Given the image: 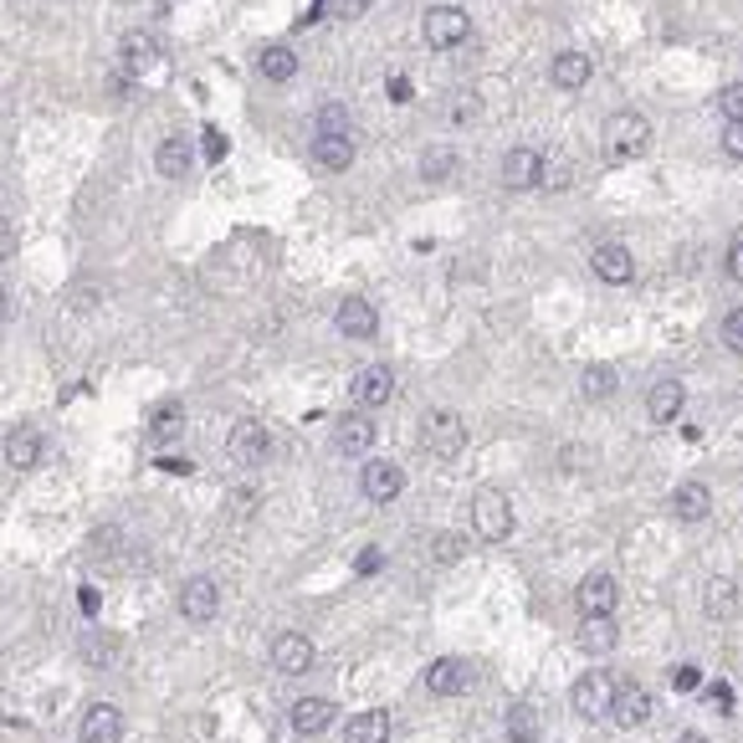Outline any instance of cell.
I'll use <instances>...</instances> for the list:
<instances>
[{
  "mask_svg": "<svg viewBox=\"0 0 743 743\" xmlns=\"http://www.w3.org/2000/svg\"><path fill=\"white\" fill-rule=\"evenodd\" d=\"M344 743H390V712L385 708L355 712V718L344 723Z\"/></svg>",
  "mask_w": 743,
  "mask_h": 743,
  "instance_id": "cell-27",
  "label": "cell"
},
{
  "mask_svg": "<svg viewBox=\"0 0 743 743\" xmlns=\"http://www.w3.org/2000/svg\"><path fill=\"white\" fill-rule=\"evenodd\" d=\"M205 154H211V159H220V154H226V139H220L216 129H211V134H205Z\"/></svg>",
  "mask_w": 743,
  "mask_h": 743,
  "instance_id": "cell-47",
  "label": "cell"
},
{
  "mask_svg": "<svg viewBox=\"0 0 743 743\" xmlns=\"http://www.w3.org/2000/svg\"><path fill=\"white\" fill-rule=\"evenodd\" d=\"M313 661H319V646H313V636H303V631H283V636L272 642V667L283 676L313 672Z\"/></svg>",
  "mask_w": 743,
  "mask_h": 743,
  "instance_id": "cell-6",
  "label": "cell"
},
{
  "mask_svg": "<svg viewBox=\"0 0 743 743\" xmlns=\"http://www.w3.org/2000/svg\"><path fill=\"white\" fill-rule=\"evenodd\" d=\"M651 718V693L642 682H621L615 687V703H610V723L615 728H642Z\"/></svg>",
  "mask_w": 743,
  "mask_h": 743,
  "instance_id": "cell-15",
  "label": "cell"
},
{
  "mask_svg": "<svg viewBox=\"0 0 743 743\" xmlns=\"http://www.w3.org/2000/svg\"><path fill=\"white\" fill-rule=\"evenodd\" d=\"M41 456H47V441H41V431H36V426H16V431H5V467L32 472Z\"/></svg>",
  "mask_w": 743,
  "mask_h": 743,
  "instance_id": "cell-17",
  "label": "cell"
},
{
  "mask_svg": "<svg viewBox=\"0 0 743 743\" xmlns=\"http://www.w3.org/2000/svg\"><path fill=\"white\" fill-rule=\"evenodd\" d=\"M288 723H292V733H323V728L334 723V703H328V697H298L288 712Z\"/></svg>",
  "mask_w": 743,
  "mask_h": 743,
  "instance_id": "cell-26",
  "label": "cell"
},
{
  "mask_svg": "<svg viewBox=\"0 0 743 743\" xmlns=\"http://www.w3.org/2000/svg\"><path fill=\"white\" fill-rule=\"evenodd\" d=\"M421 32H426V47L456 51L467 36H472V16H467L462 5H431L426 21H421Z\"/></svg>",
  "mask_w": 743,
  "mask_h": 743,
  "instance_id": "cell-4",
  "label": "cell"
},
{
  "mask_svg": "<svg viewBox=\"0 0 743 743\" xmlns=\"http://www.w3.org/2000/svg\"><path fill=\"white\" fill-rule=\"evenodd\" d=\"M579 395H585V400H606V395H615V370H610V364H585V374H579Z\"/></svg>",
  "mask_w": 743,
  "mask_h": 743,
  "instance_id": "cell-33",
  "label": "cell"
},
{
  "mask_svg": "<svg viewBox=\"0 0 743 743\" xmlns=\"http://www.w3.org/2000/svg\"><path fill=\"white\" fill-rule=\"evenodd\" d=\"M728 277H733V283H743V237L728 247Z\"/></svg>",
  "mask_w": 743,
  "mask_h": 743,
  "instance_id": "cell-43",
  "label": "cell"
},
{
  "mask_svg": "<svg viewBox=\"0 0 743 743\" xmlns=\"http://www.w3.org/2000/svg\"><path fill=\"white\" fill-rule=\"evenodd\" d=\"M180 431H185V406H180V400H175V406H159L149 416V436L159 441V446L180 441Z\"/></svg>",
  "mask_w": 743,
  "mask_h": 743,
  "instance_id": "cell-32",
  "label": "cell"
},
{
  "mask_svg": "<svg viewBox=\"0 0 743 743\" xmlns=\"http://www.w3.org/2000/svg\"><path fill=\"white\" fill-rule=\"evenodd\" d=\"M723 154H728V159H743V119L723 129Z\"/></svg>",
  "mask_w": 743,
  "mask_h": 743,
  "instance_id": "cell-40",
  "label": "cell"
},
{
  "mask_svg": "<svg viewBox=\"0 0 743 743\" xmlns=\"http://www.w3.org/2000/svg\"><path fill=\"white\" fill-rule=\"evenodd\" d=\"M575 642H579V651H590V657H606L610 646L621 642V625L610 621V615H579Z\"/></svg>",
  "mask_w": 743,
  "mask_h": 743,
  "instance_id": "cell-23",
  "label": "cell"
},
{
  "mask_svg": "<svg viewBox=\"0 0 743 743\" xmlns=\"http://www.w3.org/2000/svg\"><path fill=\"white\" fill-rule=\"evenodd\" d=\"M467 682H472V672H467V661L462 657H441V661L426 667V693L431 697H456Z\"/></svg>",
  "mask_w": 743,
  "mask_h": 743,
  "instance_id": "cell-20",
  "label": "cell"
},
{
  "mask_svg": "<svg viewBox=\"0 0 743 743\" xmlns=\"http://www.w3.org/2000/svg\"><path fill=\"white\" fill-rule=\"evenodd\" d=\"M718 334H723V349H733V355H743V308H733V313H728V319H723V328H718Z\"/></svg>",
  "mask_w": 743,
  "mask_h": 743,
  "instance_id": "cell-38",
  "label": "cell"
},
{
  "mask_svg": "<svg viewBox=\"0 0 743 743\" xmlns=\"http://www.w3.org/2000/svg\"><path fill=\"white\" fill-rule=\"evenodd\" d=\"M334 323H338V334L355 338V344L380 334V313H374V303L364 298V292H349V298L334 308Z\"/></svg>",
  "mask_w": 743,
  "mask_h": 743,
  "instance_id": "cell-7",
  "label": "cell"
},
{
  "mask_svg": "<svg viewBox=\"0 0 743 743\" xmlns=\"http://www.w3.org/2000/svg\"><path fill=\"white\" fill-rule=\"evenodd\" d=\"M600 149H606L610 165H631V159H642V154L651 149V123H646V113H636V108L610 113L606 129H600Z\"/></svg>",
  "mask_w": 743,
  "mask_h": 743,
  "instance_id": "cell-1",
  "label": "cell"
},
{
  "mask_svg": "<svg viewBox=\"0 0 743 743\" xmlns=\"http://www.w3.org/2000/svg\"><path fill=\"white\" fill-rule=\"evenodd\" d=\"M472 534L482 543L513 539V503H507V492H498V488L477 492V498H472Z\"/></svg>",
  "mask_w": 743,
  "mask_h": 743,
  "instance_id": "cell-3",
  "label": "cell"
},
{
  "mask_svg": "<svg viewBox=\"0 0 743 743\" xmlns=\"http://www.w3.org/2000/svg\"><path fill=\"white\" fill-rule=\"evenodd\" d=\"M328 11H334L338 21H359L370 11V0H328Z\"/></svg>",
  "mask_w": 743,
  "mask_h": 743,
  "instance_id": "cell-39",
  "label": "cell"
},
{
  "mask_svg": "<svg viewBox=\"0 0 743 743\" xmlns=\"http://www.w3.org/2000/svg\"><path fill=\"white\" fill-rule=\"evenodd\" d=\"M452 169H456V154H452V149H426V154H421V175L431 180V185L452 180Z\"/></svg>",
  "mask_w": 743,
  "mask_h": 743,
  "instance_id": "cell-34",
  "label": "cell"
},
{
  "mask_svg": "<svg viewBox=\"0 0 743 743\" xmlns=\"http://www.w3.org/2000/svg\"><path fill=\"white\" fill-rule=\"evenodd\" d=\"M256 72H262L267 83H292V77H298V51L272 41V47L256 51Z\"/></svg>",
  "mask_w": 743,
  "mask_h": 743,
  "instance_id": "cell-28",
  "label": "cell"
},
{
  "mask_svg": "<svg viewBox=\"0 0 743 743\" xmlns=\"http://www.w3.org/2000/svg\"><path fill=\"white\" fill-rule=\"evenodd\" d=\"M334 441H338V452L344 456H370L374 452V441H380V426H374V416H338L334 426Z\"/></svg>",
  "mask_w": 743,
  "mask_h": 743,
  "instance_id": "cell-14",
  "label": "cell"
},
{
  "mask_svg": "<svg viewBox=\"0 0 743 743\" xmlns=\"http://www.w3.org/2000/svg\"><path fill=\"white\" fill-rule=\"evenodd\" d=\"M712 507V492L708 482H682V488L672 492V518L676 524H703Z\"/></svg>",
  "mask_w": 743,
  "mask_h": 743,
  "instance_id": "cell-24",
  "label": "cell"
},
{
  "mask_svg": "<svg viewBox=\"0 0 743 743\" xmlns=\"http://www.w3.org/2000/svg\"><path fill=\"white\" fill-rule=\"evenodd\" d=\"M682 406H687V390H682L676 374H661L657 385L646 390V416H651L657 426H672L676 416H682Z\"/></svg>",
  "mask_w": 743,
  "mask_h": 743,
  "instance_id": "cell-13",
  "label": "cell"
},
{
  "mask_svg": "<svg viewBox=\"0 0 743 743\" xmlns=\"http://www.w3.org/2000/svg\"><path fill=\"white\" fill-rule=\"evenodd\" d=\"M615 687H621V682H615L610 672H600V667H595V672H585V676L575 682V693H570V703H575V712L585 718V723H600V718H610Z\"/></svg>",
  "mask_w": 743,
  "mask_h": 743,
  "instance_id": "cell-5",
  "label": "cell"
},
{
  "mask_svg": "<svg viewBox=\"0 0 743 743\" xmlns=\"http://www.w3.org/2000/svg\"><path fill=\"white\" fill-rule=\"evenodd\" d=\"M452 119H456V123H472V119H477V98H472V93L452 103Z\"/></svg>",
  "mask_w": 743,
  "mask_h": 743,
  "instance_id": "cell-42",
  "label": "cell"
},
{
  "mask_svg": "<svg viewBox=\"0 0 743 743\" xmlns=\"http://www.w3.org/2000/svg\"><path fill=\"white\" fill-rule=\"evenodd\" d=\"M390 98H395V103L410 98V83H406V77H395V83H390Z\"/></svg>",
  "mask_w": 743,
  "mask_h": 743,
  "instance_id": "cell-49",
  "label": "cell"
},
{
  "mask_svg": "<svg viewBox=\"0 0 743 743\" xmlns=\"http://www.w3.org/2000/svg\"><path fill=\"white\" fill-rule=\"evenodd\" d=\"M359 488H364V498H370V503H395V498H400V488H406V472H400L395 462H385V456H380V462H370V467L359 472Z\"/></svg>",
  "mask_w": 743,
  "mask_h": 743,
  "instance_id": "cell-16",
  "label": "cell"
},
{
  "mask_svg": "<svg viewBox=\"0 0 743 743\" xmlns=\"http://www.w3.org/2000/svg\"><path fill=\"white\" fill-rule=\"evenodd\" d=\"M390 395H395V370L390 364H364L359 370V380H355V400L364 410H380V406H390Z\"/></svg>",
  "mask_w": 743,
  "mask_h": 743,
  "instance_id": "cell-18",
  "label": "cell"
},
{
  "mask_svg": "<svg viewBox=\"0 0 743 743\" xmlns=\"http://www.w3.org/2000/svg\"><path fill=\"white\" fill-rule=\"evenodd\" d=\"M77 733H83V743H119L123 739V712L113 708V703H93V708L83 712Z\"/></svg>",
  "mask_w": 743,
  "mask_h": 743,
  "instance_id": "cell-19",
  "label": "cell"
},
{
  "mask_svg": "<svg viewBox=\"0 0 743 743\" xmlns=\"http://www.w3.org/2000/svg\"><path fill=\"white\" fill-rule=\"evenodd\" d=\"M272 436L267 426L256 421V416H241L237 426H231V441H226V452H231V462H241V467H256L262 456H267Z\"/></svg>",
  "mask_w": 743,
  "mask_h": 743,
  "instance_id": "cell-10",
  "label": "cell"
},
{
  "mask_svg": "<svg viewBox=\"0 0 743 743\" xmlns=\"http://www.w3.org/2000/svg\"><path fill=\"white\" fill-rule=\"evenodd\" d=\"M313 165L323 175H344V169L355 165V139L349 134H319L313 139Z\"/></svg>",
  "mask_w": 743,
  "mask_h": 743,
  "instance_id": "cell-22",
  "label": "cell"
},
{
  "mask_svg": "<svg viewBox=\"0 0 743 743\" xmlns=\"http://www.w3.org/2000/svg\"><path fill=\"white\" fill-rule=\"evenodd\" d=\"M216 610H220V590H216V579H185V590H180V615H185L190 625H211L216 621Z\"/></svg>",
  "mask_w": 743,
  "mask_h": 743,
  "instance_id": "cell-12",
  "label": "cell"
},
{
  "mask_svg": "<svg viewBox=\"0 0 743 743\" xmlns=\"http://www.w3.org/2000/svg\"><path fill=\"white\" fill-rule=\"evenodd\" d=\"M712 703H718V708H733V693H728V682H712Z\"/></svg>",
  "mask_w": 743,
  "mask_h": 743,
  "instance_id": "cell-46",
  "label": "cell"
},
{
  "mask_svg": "<svg viewBox=\"0 0 743 743\" xmlns=\"http://www.w3.org/2000/svg\"><path fill=\"white\" fill-rule=\"evenodd\" d=\"M355 570H359V575H374V570H385V554H380V549H364Z\"/></svg>",
  "mask_w": 743,
  "mask_h": 743,
  "instance_id": "cell-44",
  "label": "cell"
},
{
  "mask_svg": "<svg viewBox=\"0 0 743 743\" xmlns=\"http://www.w3.org/2000/svg\"><path fill=\"white\" fill-rule=\"evenodd\" d=\"M703 606H708V621H733V610H739V585H733V579H708Z\"/></svg>",
  "mask_w": 743,
  "mask_h": 743,
  "instance_id": "cell-31",
  "label": "cell"
},
{
  "mask_svg": "<svg viewBox=\"0 0 743 743\" xmlns=\"http://www.w3.org/2000/svg\"><path fill=\"white\" fill-rule=\"evenodd\" d=\"M712 103H718V113H723L728 123H739L743 119V83H723Z\"/></svg>",
  "mask_w": 743,
  "mask_h": 743,
  "instance_id": "cell-35",
  "label": "cell"
},
{
  "mask_svg": "<svg viewBox=\"0 0 743 743\" xmlns=\"http://www.w3.org/2000/svg\"><path fill=\"white\" fill-rule=\"evenodd\" d=\"M503 733L507 743H539V712H534V703H513L503 712Z\"/></svg>",
  "mask_w": 743,
  "mask_h": 743,
  "instance_id": "cell-29",
  "label": "cell"
},
{
  "mask_svg": "<svg viewBox=\"0 0 743 743\" xmlns=\"http://www.w3.org/2000/svg\"><path fill=\"white\" fill-rule=\"evenodd\" d=\"M676 743H708V739H703V733H682V739H676Z\"/></svg>",
  "mask_w": 743,
  "mask_h": 743,
  "instance_id": "cell-50",
  "label": "cell"
},
{
  "mask_svg": "<svg viewBox=\"0 0 743 743\" xmlns=\"http://www.w3.org/2000/svg\"><path fill=\"white\" fill-rule=\"evenodd\" d=\"M159 62V41H154V32H129L123 36V68L129 72H144Z\"/></svg>",
  "mask_w": 743,
  "mask_h": 743,
  "instance_id": "cell-30",
  "label": "cell"
},
{
  "mask_svg": "<svg viewBox=\"0 0 743 743\" xmlns=\"http://www.w3.org/2000/svg\"><path fill=\"white\" fill-rule=\"evenodd\" d=\"M564 185H570V159L549 154V159H543V190H564Z\"/></svg>",
  "mask_w": 743,
  "mask_h": 743,
  "instance_id": "cell-37",
  "label": "cell"
},
{
  "mask_svg": "<svg viewBox=\"0 0 743 743\" xmlns=\"http://www.w3.org/2000/svg\"><path fill=\"white\" fill-rule=\"evenodd\" d=\"M190 165H195V149H190V139H159V149H154V169L165 175V180H180V175H190Z\"/></svg>",
  "mask_w": 743,
  "mask_h": 743,
  "instance_id": "cell-25",
  "label": "cell"
},
{
  "mask_svg": "<svg viewBox=\"0 0 743 743\" xmlns=\"http://www.w3.org/2000/svg\"><path fill=\"white\" fill-rule=\"evenodd\" d=\"M615 606H621V585H615V575H585L575 590V610L579 615H615Z\"/></svg>",
  "mask_w": 743,
  "mask_h": 743,
  "instance_id": "cell-11",
  "label": "cell"
},
{
  "mask_svg": "<svg viewBox=\"0 0 743 743\" xmlns=\"http://www.w3.org/2000/svg\"><path fill=\"white\" fill-rule=\"evenodd\" d=\"M456 554H462V543H456V534H436V559H441V564H452Z\"/></svg>",
  "mask_w": 743,
  "mask_h": 743,
  "instance_id": "cell-41",
  "label": "cell"
},
{
  "mask_svg": "<svg viewBox=\"0 0 743 743\" xmlns=\"http://www.w3.org/2000/svg\"><path fill=\"white\" fill-rule=\"evenodd\" d=\"M676 687H682V693H693V687H697V667H682V672H676Z\"/></svg>",
  "mask_w": 743,
  "mask_h": 743,
  "instance_id": "cell-48",
  "label": "cell"
},
{
  "mask_svg": "<svg viewBox=\"0 0 743 743\" xmlns=\"http://www.w3.org/2000/svg\"><path fill=\"white\" fill-rule=\"evenodd\" d=\"M549 77H554V87H564V93H579V87H585V83L595 77V62L585 57V51L564 47V51L554 57V62H549Z\"/></svg>",
  "mask_w": 743,
  "mask_h": 743,
  "instance_id": "cell-21",
  "label": "cell"
},
{
  "mask_svg": "<svg viewBox=\"0 0 743 743\" xmlns=\"http://www.w3.org/2000/svg\"><path fill=\"white\" fill-rule=\"evenodd\" d=\"M77 606H83L87 615H98V606H103V600H98V590H93V585H87V590H77Z\"/></svg>",
  "mask_w": 743,
  "mask_h": 743,
  "instance_id": "cell-45",
  "label": "cell"
},
{
  "mask_svg": "<svg viewBox=\"0 0 743 743\" xmlns=\"http://www.w3.org/2000/svg\"><path fill=\"white\" fill-rule=\"evenodd\" d=\"M421 446L436 462H452V456H462L467 452V421L456 416V410H426L421 416Z\"/></svg>",
  "mask_w": 743,
  "mask_h": 743,
  "instance_id": "cell-2",
  "label": "cell"
},
{
  "mask_svg": "<svg viewBox=\"0 0 743 743\" xmlns=\"http://www.w3.org/2000/svg\"><path fill=\"white\" fill-rule=\"evenodd\" d=\"M498 180H503V190H539L543 185V154L528 149V144L507 149L503 154V169H498Z\"/></svg>",
  "mask_w": 743,
  "mask_h": 743,
  "instance_id": "cell-8",
  "label": "cell"
},
{
  "mask_svg": "<svg viewBox=\"0 0 743 743\" xmlns=\"http://www.w3.org/2000/svg\"><path fill=\"white\" fill-rule=\"evenodd\" d=\"M590 272L600 283H610V288H625V283L636 277V256H631V247H621V241H600L590 252Z\"/></svg>",
  "mask_w": 743,
  "mask_h": 743,
  "instance_id": "cell-9",
  "label": "cell"
},
{
  "mask_svg": "<svg viewBox=\"0 0 743 743\" xmlns=\"http://www.w3.org/2000/svg\"><path fill=\"white\" fill-rule=\"evenodd\" d=\"M319 134H349V108L344 103H323L319 108Z\"/></svg>",
  "mask_w": 743,
  "mask_h": 743,
  "instance_id": "cell-36",
  "label": "cell"
}]
</instances>
